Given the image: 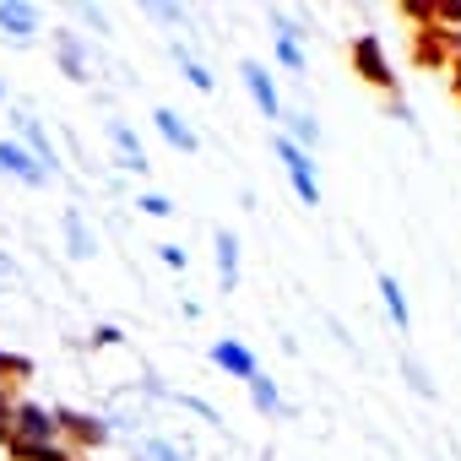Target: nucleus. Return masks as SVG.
Here are the masks:
<instances>
[{"label":"nucleus","instance_id":"393cba45","mask_svg":"<svg viewBox=\"0 0 461 461\" xmlns=\"http://www.w3.org/2000/svg\"><path fill=\"white\" fill-rule=\"evenodd\" d=\"M402 369H407V380H412V391H418V396H434V385H429V375H423V364H418V358H407Z\"/></svg>","mask_w":461,"mask_h":461},{"label":"nucleus","instance_id":"bb28decb","mask_svg":"<svg viewBox=\"0 0 461 461\" xmlns=\"http://www.w3.org/2000/svg\"><path fill=\"white\" fill-rule=\"evenodd\" d=\"M114 342H120V326H98L93 331V348H114Z\"/></svg>","mask_w":461,"mask_h":461},{"label":"nucleus","instance_id":"aec40b11","mask_svg":"<svg viewBox=\"0 0 461 461\" xmlns=\"http://www.w3.org/2000/svg\"><path fill=\"white\" fill-rule=\"evenodd\" d=\"M288 120V141L299 147V152H315L321 147V125L310 120V114H283Z\"/></svg>","mask_w":461,"mask_h":461},{"label":"nucleus","instance_id":"7ed1b4c3","mask_svg":"<svg viewBox=\"0 0 461 461\" xmlns=\"http://www.w3.org/2000/svg\"><path fill=\"white\" fill-rule=\"evenodd\" d=\"M348 55H353V71H358L375 93H385V98L396 104V71H391V60H385V44H380L375 33H358Z\"/></svg>","mask_w":461,"mask_h":461},{"label":"nucleus","instance_id":"f257e3e1","mask_svg":"<svg viewBox=\"0 0 461 461\" xmlns=\"http://www.w3.org/2000/svg\"><path fill=\"white\" fill-rule=\"evenodd\" d=\"M407 60L418 71H450L461 60V28H445V23H418L412 28V50Z\"/></svg>","mask_w":461,"mask_h":461},{"label":"nucleus","instance_id":"0eeeda50","mask_svg":"<svg viewBox=\"0 0 461 461\" xmlns=\"http://www.w3.org/2000/svg\"><path fill=\"white\" fill-rule=\"evenodd\" d=\"M0 174H12V179H23V185H50V168L23 147V141H0Z\"/></svg>","mask_w":461,"mask_h":461},{"label":"nucleus","instance_id":"412c9836","mask_svg":"<svg viewBox=\"0 0 461 461\" xmlns=\"http://www.w3.org/2000/svg\"><path fill=\"white\" fill-rule=\"evenodd\" d=\"M245 385H250V402H256V412H267V418H272V412H283V396H277V385H272L267 375H256V380H245Z\"/></svg>","mask_w":461,"mask_h":461},{"label":"nucleus","instance_id":"b1692460","mask_svg":"<svg viewBox=\"0 0 461 461\" xmlns=\"http://www.w3.org/2000/svg\"><path fill=\"white\" fill-rule=\"evenodd\" d=\"M136 206H141L147 217H168V212H174V201H168V195H158V190H152V195H141Z\"/></svg>","mask_w":461,"mask_h":461},{"label":"nucleus","instance_id":"9b49d317","mask_svg":"<svg viewBox=\"0 0 461 461\" xmlns=\"http://www.w3.org/2000/svg\"><path fill=\"white\" fill-rule=\"evenodd\" d=\"M212 250H217V283H222V294H234L240 288V234H234V228H222Z\"/></svg>","mask_w":461,"mask_h":461},{"label":"nucleus","instance_id":"cd10ccee","mask_svg":"<svg viewBox=\"0 0 461 461\" xmlns=\"http://www.w3.org/2000/svg\"><path fill=\"white\" fill-rule=\"evenodd\" d=\"M158 256H163L168 267H185V250H179V245H158Z\"/></svg>","mask_w":461,"mask_h":461},{"label":"nucleus","instance_id":"1a4fd4ad","mask_svg":"<svg viewBox=\"0 0 461 461\" xmlns=\"http://www.w3.org/2000/svg\"><path fill=\"white\" fill-rule=\"evenodd\" d=\"M0 33H6L12 44H33V33H39V6H28V0H6V6H0Z\"/></svg>","mask_w":461,"mask_h":461},{"label":"nucleus","instance_id":"f03ea898","mask_svg":"<svg viewBox=\"0 0 461 461\" xmlns=\"http://www.w3.org/2000/svg\"><path fill=\"white\" fill-rule=\"evenodd\" d=\"M60 429H55V412L39 407V402H17L12 407V434H6V456H23V450H44L55 445Z\"/></svg>","mask_w":461,"mask_h":461},{"label":"nucleus","instance_id":"5701e85b","mask_svg":"<svg viewBox=\"0 0 461 461\" xmlns=\"http://www.w3.org/2000/svg\"><path fill=\"white\" fill-rule=\"evenodd\" d=\"M12 461H77V456L60 450V445H44V450H23V456H12Z\"/></svg>","mask_w":461,"mask_h":461},{"label":"nucleus","instance_id":"dca6fc26","mask_svg":"<svg viewBox=\"0 0 461 461\" xmlns=\"http://www.w3.org/2000/svg\"><path fill=\"white\" fill-rule=\"evenodd\" d=\"M380 299H385V315L396 321V331H407L412 326V310H407V294H402V283L391 272H380Z\"/></svg>","mask_w":461,"mask_h":461},{"label":"nucleus","instance_id":"f8f14e48","mask_svg":"<svg viewBox=\"0 0 461 461\" xmlns=\"http://www.w3.org/2000/svg\"><path fill=\"white\" fill-rule=\"evenodd\" d=\"M55 60H60V71L71 82H87V50H82L77 33H55Z\"/></svg>","mask_w":461,"mask_h":461},{"label":"nucleus","instance_id":"c756f323","mask_svg":"<svg viewBox=\"0 0 461 461\" xmlns=\"http://www.w3.org/2000/svg\"><path fill=\"white\" fill-rule=\"evenodd\" d=\"M0 98H6V82H0Z\"/></svg>","mask_w":461,"mask_h":461},{"label":"nucleus","instance_id":"c85d7f7f","mask_svg":"<svg viewBox=\"0 0 461 461\" xmlns=\"http://www.w3.org/2000/svg\"><path fill=\"white\" fill-rule=\"evenodd\" d=\"M450 98H456V104H461V60H456V66H450Z\"/></svg>","mask_w":461,"mask_h":461},{"label":"nucleus","instance_id":"4468645a","mask_svg":"<svg viewBox=\"0 0 461 461\" xmlns=\"http://www.w3.org/2000/svg\"><path fill=\"white\" fill-rule=\"evenodd\" d=\"M28 380H33V358H28V353H6V348H0V396L23 391Z\"/></svg>","mask_w":461,"mask_h":461},{"label":"nucleus","instance_id":"39448f33","mask_svg":"<svg viewBox=\"0 0 461 461\" xmlns=\"http://www.w3.org/2000/svg\"><path fill=\"white\" fill-rule=\"evenodd\" d=\"M55 429H60V439H71L77 450H98V445H109V434H114L109 418L77 412V407H55Z\"/></svg>","mask_w":461,"mask_h":461},{"label":"nucleus","instance_id":"a878e982","mask_svg":"<svg viewBox=\"0 0 461 461\" xmlns=\"http://www.w3.org/2000/svg\"><path fill=\"white\" fill-rule=\"evenodd\" d=\"M147 17H158V23L179 28V23H185V6H147Z\"/></svg>","mask_w":461,"mask_h":461},{"label":"nucleus","instance_id":"20e7f679","mask_svg":"<svg viewBox=\"0 0 461 461\" xmlns=\"http://www.w3.org/2000/svg\"><path fill=\"white\" fill-rule=\"evenodd\" d=\"M272 152H277V163H283V174H288L294 195H299L304 206H321V179H315V163H310V152H299L288 136H277V141H272Z\"/></svg>","mask_w":461,"mask_h":461},{"label":"nucleus","instance_id":"9d476101","mask_svg":"<svg viewBox=\"0 0 461 461\" xmlns=\"http://www.w3.org/2000/svg\"><path fill=\"white\" fill-rule=\"evenodd\" d=\"M109 141H114V163L120 168H131V174H147L152 163H147V147L136 141V131L125 125V120H109Z\"/></svg>","mask_w":461,"mask_h":461},{"label":"nucleus","instance_id":"2eb2a0df","mask_svg":"<svg viewBox=\"0 0 461 461\" xmlns=\"http://www.w3.org/2000/svg\"><path fill=\"white\" fill-rule=\"evenodd\" d=\"M152 125H158V131H163V136H168L179 152H201V136H195V131H190V125H185L174 109H152Z\"/></svg>","mask_w":461,"mask_h":461},{"label":"nucleus","instance_id":"a211bd4d","mask_svg":"<svg viewBox=\"0 0 461 461\" xmlns=\"http://www.w3.org/2000/svg\"><path fill=\"white\" fill-rule=\"evenodd\" d=\"M66 245H71V256H77V261H87V256L98 250V240L87 234V222H82V212H77V206L66 212Z\"/></svg>","mask_w":461,"mask_h":461},{"label":"nucleus","instance_id":"ddd939ff","mask_svg":"<svg viewBox=\"0 0 461 461\" xmlns=\"http://www.w3.org/2000/svg\"><path fill=\"white\" fill-rule=\"evenodd\" d=\"M17 131H23L28 152H33V158H39V163H44V168L55 174V168H60V158H55V141H50V131H44L39 120H28V114H17Z\"/></svg>","mask_w":461,"mask_h":461},{"label":"nucleus","instance_id":"423d86ee","mask_svg":"<svg viewBox=\"0 0 461 461\" xmlns=\"http://www.w3.org/2000/svg\"><path fill=\"white\" fill-rule=\"evenodd\" d=\"M240 77H245V87H250L256 109H261L267 120H283V98H277V82H272V71H267L261 60H240Z\"/></svg>","mask_w":461,"mask_h":461},{"label":"nucleus","instance_id":"4be33fe9","mask_svg":"<svg viewBox=\"0 0 461 461\" xmlns=\"http://www.w3.org/2000/svg\"><path fill=\"white\" fill-rule=\"evenodd\" d=\"M141 456H147V461H185V445H168V439H141Z\"/></svg>","mask_w":461,"mask_h":461},{"label":"nucleus","instance_id":"6e6552de","mask_svg":"<svg viewBox=\"0 0 461 461\" xmlns=\"http://www.w3.org/2000/svg\"><path fill=\"white\" fill-rule=\"evenodd\" d=\"M212 364H217V369H228V375H234V380H256V375H261L256 353H250L245 342H234V337H222V342H212Z\"/></svg>","mask_w":461,"mask_h":461},{"label":"nucleus","instance_id":"6ab92c4d","mask_svg":"<svg viewBox=\"0 0 461 461\" xmlns=\"http://www.w3.org/2000/svg\"><path fill=\"white\" fill-rule=\"evenodd\" d=\"M174 60H179V71H185V82H190L195 93H212V71L190 55V44H174Z\"/></svg>","mask_w":461,"mask_h":461},{"label":"nucleus","instance_id":"f3484780","mask_svg":"<svg viewBox=\"0 0 461 461\" xmlns=\"http://www.w3.org/2000/svg\"><path fill=\"white\" fill-rule=\"evenodd\" d=\"M277 28H283V33H277V60H283L288 71H304V50H299V39H304V33H299L288 17H277Z\"/></svg>","mask_w":461,"mask_h":461}]
</instances>
